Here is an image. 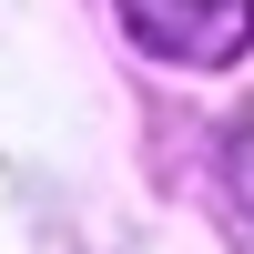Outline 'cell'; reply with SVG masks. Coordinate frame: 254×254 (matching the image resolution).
Returning a JSON list of instances; mask_svg holds the SVG:
<instances>
[{"label": "cell", "mask_w": 254, "mask_h": 254, "mask_svg": "<svg viewBox=\"0 0 254 254\" xmlns=\"http://www.w3.org/2000/svg\"><path fill=\"white\" fill-rule=\"evenodd\" d=\"M122 31L173 71H224L254 51V0H112Z\"/></svg>", "instance_id": "cell-1"}, {"label": "cell", "mask_w": 254, "mask_h": 254, "mask_svg": "<svg viewBox=\"0 0 254 254\" xmlns=\"http://www.w3.org/2000/svg\"><path fill=\"white\" fill-rule=\"evenodd\" d=\"M224 173H234V203L254 214V112L234 122V132H224Z\"/></svg>", "instance_id": "cell-2"}]
</instances>
